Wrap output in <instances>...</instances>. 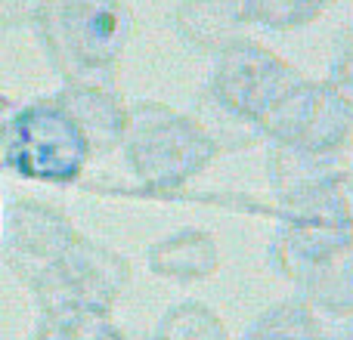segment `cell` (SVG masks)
Listing matches in <instances>:
<instances>
[{
  "mask_svg": "<svg viewBox=\"0 0 353 340\" xmlns=\"http://www.w3.org/2000/svg\"><path fill=\"white\" fill-rule=\"evenodd\" d=\"M294 90V81L279 59L261 50L230 53L220 65V109L239 124H254L263 130L273 109Z\"/></svg>",
  "mask_w": 353,
  "mask_h": 340,
  "instance_id": "cell-1",
  "label": "cell"
},
{
  "mask_svg": "<svg viewBox=\"0 0 353 340\" xmlns=\"http://www.w3.org/2000/svg\"><path fill=\"white\" fill-rule=\"evenodd\" d=\"M152 266L165 279L180 281V285H192V281H205L217 273L220 254L208 232L186 229L171 235L168 242H161V248L152 257Z\"/></svg>",
  "mask_w": 353,
  "mask_h": 340,
  "instance_id": "cell-2",
  "label": "cell"
},
{
  "mask_svg": "<svg viewBox=\"0 0 353 340\" xmlns=\"http://www.w3.org/2000/svg\"><path fill=\"white\" fill-rule=\"evenodd\" d=\"M155 340H232L223 319L199 300L176 304L165 316Z\"/></svg>",
  "mask_w": 353,
  "mask_h": 340,
  "instance_id": "cell-4",
  "label": "cell"
},
{
  "mask_svg": "<svg viewBox=\"0 0 353 340\" xmlns=\"http://www.w3.org/2000/svg\"><path fill=\"white\" fill-rule=\"evenodd\" d=\"M335 340H353V316L341 322V328L335 331Z\"/></svg>",
  "mask_w": 353,
  "mask_h": 340,
  "instance_id": "cell-5",
  "label": "cell"
},
{
  "mask_svg": "<svg viewBox=\"0 0 353 340\" xmlns=\"http://www.w3.org/2000/svg\"><path fill=\"white\" fill-rule=\"evenodd\" d=\"M242 340H335V334L325 325V316L316 312L304 297H285L279 304L267 306Z\"/></svg>",
  "mask_w": 353,
  "mask_h": 340,
  "instance_id": "cell-3",
  "label": "cell"
}]
</instances>
